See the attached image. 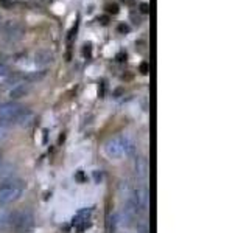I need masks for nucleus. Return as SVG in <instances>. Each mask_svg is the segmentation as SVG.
Masks as SVG:
<instances>
[{
	"mask_svg": "<svg viewBox=\"0 0 249 233\" xmlns=\"http://www.w3.org/2000/svg\"><path fill=\"white\" fill-rule=\"evenodd\" d=\"M119 222H120V216H119V215H117V213L109 215V217H107V222H106L107 232H109V233H112V232L117 229V225H119Z\"/></svg>",
	"mask_w": 249,
	"mask_h": 233,
	"instance_id": "obj_10",
	"label": "nucleus"
},
{
	"mask_svg": "<svg viewBox=\"0 0 249 233\" xmlns=\"http://www.w3.org/2000/svg\"><path fill=\"white\" fill-rule=\"evenodd\" d=\"M30 90H31V84L27 81H22V83H16L10 89V92H8V95H10L11 101H18L23 97H27Z\"/></svg>",
	"mask_w": 249,
	"mask_h": 233,
	"instance_id": "obj_6",
	"label": "nucleus"
},
{
	"mask_svg": "<svg viewBox=\"0 0 249 233\" xmlns=\"http://www.w3.org/2000/svg\"><path fill=\"white\" fill-rule=\"evenodd\" d=\"M23 107L18 103V101H6V103L0 104V123H16L19 118V115L22 114Z\"/></svg>",
	"mask_w": 249,
	"mask_h": 233,
	"instance_id": "obj_4",
	"label": "nucleus"
},
{
	"mask_svg": "<svg viewBox=\"0 0 249 233\" xmlns=\"http://www.w3.org/2000/svg\"><path fill=\"white\" fill-rule=\"evenodd\" d=\"M137 233H150V227L145 222H139L137 224Z\"/></svg>",
	"mask_w": 249,
	"mask_h": 233,
	"instance_id": "obj_14",
	"label": "nucleus"
},
{
	"mask_svg": "<svg viewBox=\"0 0 249 233\" xmlns=\"http://www.w3.org/2000/svg\"><path fill=\"white\" fill-rule=\"evenodd\" d=\"M142 8H143V10H142L143 13H148V6L146 5H142Z\"/></svg>",
	"mask_w": 249,
	"mask_h": 233,
	"instance_id": "obj_15",
	"label": "nucleus"
},
{
	"mask_svg": "<svg viewBox=\"0 0 249 233\" xmlns=\"http://www.w3.org/2000/svg\"><path fill=\"white\" fill-rule=\"evenodd\" d=\"M10 76H11V70H10V67H8L6 64H2V62H0V83L6 81Z\"/></svg>",
	"mask_w": 249,
	"mask_h": 233,
	"instance_id": "obj_11",
	"label": "nucleus"
},
{
	"mask_svg": "<svg viewBox=\"0 0 249 233\" xmlns=\"http://www.w3.org/2000/svg\"><path fill=\"white\" fill-rule=\"evenodd\" d=\"M11 224L14 225L16 230L27 233L31 227H33V216H31V213H28V212H20L13 217Z\"/></svg>",
	"mask_w": 249,
	"mask_h": 233,
	"instance_id": "obj_5",
	"label": "nucleus"
},
{
	"mask_svg": "<svg viewBox=\"0 0 249 233\" xmlns=\"http://www.w3.org/2000/svg\"><path fill=\"white\" fill-rule=\"evenodd\" d=\"M0 23H2V17H0Z\"/></svg>",
	"mask_w": 249,
	"mask_h": 233,
	"instance_id": "obj_16",
	"label": "nucleus"
},
{
	"mask_svg": "<svg viewBox=\"0 0 249 233\" xmlns=\"http://www.w3.org/2000/svg\"><path fill=\"white\" fill-rule=\"evenodd\" d=\"M53 53L50 50H47V49H41V50H37L35 53V64L37 67H47V66H50L52 62H53Z\"/></svg>",
	"mask_w": 249,
	"mask_h": 233,
	"instance_id": "obj_8",
	"label": "nucleus"
},
{
	"mask_svg": "<svg viewBox=\"0 0 249 233\" xmlns=\"http://www.w3.org/2000/svg\"><path fill=\"white\" fill-rule=\"evenodd\" d=\"M11 219V215L6 212V208L0 207V227H3L5 224H8Z\"/></svg>",
	"mask_w": 249,
	"mask_h": 233,
	"instance_id": "obj_12",
	"label": "nucleus"
},
{
	"mask_svg": "<svg viewBox=\"0 0 249 233\" xmlns=\"http://www.w3.org/2000/svg\"><path fill=\"white\" fill-rule=\"evenodd\" d=\"M136 150V145L132 142V138L128 135H117L111 138L105 145V152L109 159L120 160L123 157H128Z\"/></svg>",
	"mask_w": 249,
	"mask_h": 233,
	"instance_id": "obj_1",
	"label": "nucleus"
},
{
	"mask_svg": "<svg viewBox=\"0 0 249 233\" xmlns=\"http://www.w3.org/2000/svg\"><path fill=\"white\" fill-rule=\"evenodd\" d=\"M90 215H92L90 208H84V210H81V212H78V215L73 217V225L78 229H84L86 225H89Z\"/></svg>",
	"mask_w": 249,
	"mask_h": 233,
	"instance_id": "obj_9",
	"label": "nucleus"
},
{
	"mask_svg": "<svg viewBox=\"0 0 249 233\" xmlns=\"http://www.w3.org/2000/svg\"><path fill=\"white\" fill-rule=\"evenodd\" d=\"M6 138H8V128H6V124L0 123V143L5 142Z\"/></svg>",
	"mask_w": 249,
	"mask_h": 233,
	"instance_id": "obj_13",
	"label": "nucleus"
},
{
	"mask_svg": "<svg viewBox=\"0 0 249 233\" xmlns=\"http://www.w3.org/2000/svg\"><path fill=\"white\" fill-rule=\"evenodd\" d=\"M25 36V27L19 20H8L2 27V39L10 45L20 42Z\"/></svg>",
	"mask_w": 249,
	"mask_h": 233,
	"instance_id": "obj_3",
	"label": "nucleus"
},
{
	"mask_svg": "<svg viewBox=\"0 0 249 233\" xmlns=\"http://www.w3.org/2000/svg\"><path fill=\"white\" fill-rule=\"evenodd\" d=\"M134 173L139 179H145L150 173V163H148V159L143 157V155H137L134 159Z\"/></svg>",
	"mask_w": 249,
	"mask_h": 233,
	"instance_id": "obj_7",
	"label": "nucleus"
},
{
	"mask_svg": "<svg viewBox=\"0 0 249 233\" xmlns=\"http://www.w3.org/2000/svg\"><path fill=\"white\" fill-rule=\"evenodd\" d=\"M25 191V182L20 179H8L0 183V207L10 205L18 199Z\"/></svg>",
	"mask_w": 249,
	"mask_h": 233,
	"instance_id": "obj_2",
	"label": "nucleus"
}]
</instances>
